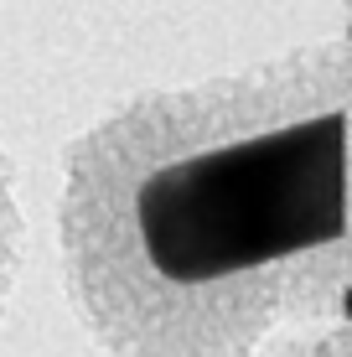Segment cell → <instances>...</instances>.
<instances>
[{
    "instance_id": "cell-1",
    "label": "cell",
    "mask_w": 352,
    "mask_h": 357,
    "mask_svg": "<svg viewBox=\"0 0 352 357\" xmlns=\"http://www.w3.org/2000/svg\"><path fill=\"white\" fill-rule=\"evenodd\" d=\"M57 254L109 357H264L352 285V42L145 89L63 151Z\"/></svg>"
},
{
    "instance_id": "cell-2",
    "label": "cell",
    "mask_w": 352,
    "mask_h": 357,
    "mask_svg": "<svg viewBox=\"0 0 352 357\" xmlns=\"http://www.w3.org/2000/svg\"><path fill=\"white\" fill-rule=\"evenodd\" d=\"M21 264H26V213H21L16 166L0 151V326H6V311H10V301H16Z\"/></svg>"
},
{
    "instance_id": "cell-3",
    "label": "cell",
    "mask_w": 352,
    "mask_h": 357,
    "mask_svg": "<svg viewBox=\"0 0 352 357\" xmlns=\"http://www.w3.org/2000/svg\"><path fill=\"white\" fill-rule=\"evenodd\" d=\"M264 357H352V331L326 326V331H311V337L285 342V347H275V352H264Z\"/></svg>"
}]
</instances>
